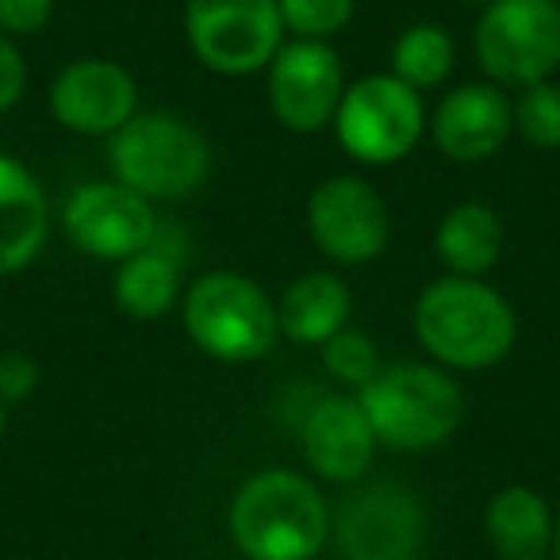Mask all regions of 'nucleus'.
Here are the masks:
<instances>
[{"label":"nucleus","instance_id":"nucleus-12","mask_svg":"<svg viewBox=\"0 0 560 560\" xmlns=\"http://www.w3.org/2000/svg\"><path fill=\"white\" fill-rule=\"evenodd\" d=\"M154 203L135 188L112 180L78 185L62 203V234L96 261H124L154 242L158 234Z\"/></svg>","mask_w":560,"mask_h":560},{"label":"nucleus","instance_id":"nucleus-29","mask_svg":"<svg viewBox=\"0 0 560 560\" xmlns=\"http://www.w3.org/2000/svg\"><path fill=\"white\" fill-rule=\"evenodd\" d=\"M4 427H9V407L0 404V438H4Z\"/></svg>","mask_w":560,"mask_h":560},{"label":"nucleus","instance_id":"nucleus-2","mask_svg":"<svg viewBox=\"0 0 560 560\" xmlns=\"http://www.w3.org/2000/svg\"><path fill=\"white\" fill-rule=\"evenodd\" d=\"M415 335L434 365L480 373L514 350L518 315L511 300L480 277H442L415 300Z\"/></svg>","mask_w":560,"mask_h":560},{"label":"nucleus","instance_id":"nucleus-7","mask_svg":"<svg viewBox=\"0 0 560 560\" xmlns=\"http://www.w3.org/2000/svg\"><path fill=\"white\" fill-rule=\"evenodd\" d=\"M330 124L350 158L365 165H396L419 147L427 131V108L422 96L399 78L369 73L346 85Z\"/></svg>","mask_w":560,"mask_h":560},{"label":"nucleus","instance_id":"nucleus-9","mask_svg":"<svg viewBox=\"0 0 560 560\" xmlns=\"http://www.w3.org/2000/svg\"><path fill=\"white\" fill-rule=\"evenodd\" d=\"M185 39L211 73L249 78L280 50L284 20L277 0H185Z\"/></svg>","mask_w":560,"mask_h":560},{"label":"nucleus","instance_id":"nucleus-11","mask_svg":"<svg viewBox=\"0 0 560 560\" xmlns=\"http://www.w3.org/2000/svg\"><path fill=\"white\" fill-rule=\"evenodd\" d=\"M265 73V93L280 127H289L292 135H315L335 119L346 93V70L330 43L284 39Z\"/></svg>","mask_w":560,"mask_h":560},{"label":"nucleus","instance_id":"nucleus-27","mask_svg":"<svg viewBox=\"0 0 560 560\" xmlns=\"http://www.w3.org/2000/svg\"><path fill=\"white\" fill-rule=\"evenodd\" d=\"M27 89V62H24V50L16 47L12 35L0 32V116L9 108H16L20 96Z\"/></svg>","mask_w":560,"mask_h":560},{"label":"nucleus","instance_id":"nucleus-22","mask_svg":"<svg viewBox=\"0 0 560 560\" xmlns=\"http://www.w3.org/2000/svg\"><path fill=\"white\" fill-rule=\"evenodd\" d=\"M511 124L526 147L560 150V85L557 81H537L518 89L511 101Z\"/></svg>","mask_w":560,"mask_h":560},{"label":"nucleus","instance_id":"nucleus-19","mask_svg":"<svg viewBox=\"0 0 560 560\" xmlns=\"http://www.w3.org/2000/svg\"><path fill=\"white\" fill-rule=\"evenodd\" d=\"M503 219L491 203L465 200L450 208L438 223L434 249L450 277H483L503 257Z\"/></svg>","mask_w":560,"mask_h":560},{"label":"nucleus","instance_id":"nucleus-14","mask_svg":"<svg viewBox=\"0 0 560 560\" xmlns=\"http://www.w3.org/2000/svg\"><path fill=\"white\" fill-rule=\"evenodd\" d=\"M304 460L330 483H358L373 468L376 434L358 396H323L300 422Z\"/></svg>","mask_w":560,"mask_h":560},{"label":"nucleus","instance_id":"nucleus-18","mask_svg":"<svg viewBox=\"0 0 560 560\" xmlns=\"http://www.w3.org/2000/svg\"><path fill=\"white\" fill-rule=\"evenodd\" d=\"M552 511L541 491L506 483L488 499L483 534L499 560H545L552 549Z\"/></svg>","mask_w":560,"mask_h":560},{"label":"nucleus","instance_id":"nucleus-25","mask_svg":"<svg viewBox=\"0 0 560 560\" xmlns=\"http://www.w3.org/2000/svg\"><path fill=\"white\" fill-rule=\"evenodd\" d=\"M39 361L27 358L20 350L0 353V404L4 407H16L39 388Z\"/></svg>","mask_w":560,"mask_h":560},{"label":"nucleus","instance_id":"nucleus-3","mask_svg":"<svg viewBox=\"0 0 560 560\" xmlns=\"http://www.w3.org/2000/svg\"><path fill=\"white\" fill-rule=\"evenodd\" d=\"M381 445L407 453L434 450L457 434L465 419V392L434 361L388 365L358 392Z\"/></svg>","mask_w":560,"mask_h":560},{"label":"nucleus","instance_id":"nucleus-30","mask_svg":"<svg viewBox=\"0 0 560 560\" xmlns=\"http://www.w3.org/2000/svg\"><path fill=\"white\" fill-rule=\"evenodd\" d=\"M465 4H472V9H480V12H483V9L491 4V0H465Z\"/></svg>","mask_w":560,"mask_h":560},{"label":"nucleus","instance_id":"nucleus-8","mask_svg":"<svg viewBox=\"0 0 560 560\" xmlns=\"http://www.w3.org/2000/svg\"><path fill=\"white\" fill-rule=\"evenodd\" d=\"M342 560H419L427 506L399 480H369L330 511V541Z\"/></svg>","mask_w":560,"mask_h":560},{"label":"nucleus","instance_id":"nucleus-24","mask_svg":"<svg viewBox=\"0 0 560 560\" xmlns=\"http://www.w3.org/2000/svg\"><path fill=\"white\" fill-rule=\"evenodd\" d=\"M284 32H292L296 39H323L338 35L353 20L358 0H277Z\"/></svg>","mask_w":560,"mask_h":560},{"label":"nucleus","instance_id":"nucleus-6","mask_svg":"<svg viewBox=\"0 0 560 560\" xmlns=\"http://www.w3.org/2000/svg\"><path fill=\"white\" fill-rule=\"evenodd\" d=\"M476 62L499 89H526L560 70V0H491L476 20Z\"/></svg>","mask_w":560,"mask_h":560},{"label":"nucleus","instance_id":"nucleus-21","mask_svg":"<svg viewBox=\"0 0 560 560\" xmlns=\"http://www.w3.org/2000/svg\"><path fill=\"white\" fill-rule=\"evenodd\" d=\"M457 66L453 35L442 24H411L392 43V78L411 85L415 93L438 89Z\"/></svg>","mask_w":560,"mask_h":560},{"label":"nucleus","instance_id":"nucleus-5","mask_svg":"<svg viewBox=\"0 0 560 560\" xmlns=\"http://www.w3.org/2000/svg\"><path fill=\"white\" fill-rule=\"evenodd\" d=\"M180 319L196 350L223 365H246L277 346V304L254 277L234 269H211L192 280L180 300Z\"/></svg>","mask_w":560,"mask_h":560},{"label":"nucleus","instance_id":"nucleus-10","mask_svg":"<svg viewBox=\"0 0 560 560\" xmlns=\"http://www.w3.org/2000/svg\"><path fill=\"white\" fill-rule=\"evenodd\" d=\"M307 234L330 261L369 265L388 246V203L365 177L335 173L307 196Z\"/></svg>","mask_w":560,"mask_h":560},{"label":"nucleus","instance_id":"nucleus-4","mask_svg":"<svg viewBox=\"0 0 560 560\" xmlns=\"http://www.w3.org/2000/svg\"><path fill=\"white\" fill-rule=\"evenodd\" d=\"M112 177L150 203L185 200L208 180L211 142L177 112H135L108 139Z\"/></svg>","mask_w":560,"mask_h":560},{"label":"nucleus","instance_id":"nucleus-1","mask_svg":"<svg viewBox=\"0 0 560 560\" xmlns=\"http://www.w3.org/2000/svg\"><path fill=\"white\" fill-rule=\"evenodd\" d=\"M226 529L246 560H315L330 541V503L312 476L265 468L234 491Z\"/></svg>","mask_w":560,"mask_h":560},{"label":"nucleus","instance_id":"nucleus-13","mask_svg":"<svg viewBox=\"0 0 560 560\" xmlns=\"http://www.w3.org/2000/svg\"><path fill=\"white\" fill-rule=\"evenodd\" d=\"M139 112V81L112 58H78L50 81V116L73 135L112 139Z\"/></svg>","mask_w":560,"mask_h":560},{"label":"nucleus","instance_id":"nucleus-26","mask_svg":"<svg viewBox=\"0 0 560 560\" xmlns=\"http://www.w3.org/2000/svg\"><path fill=\"white\" fill-rule=\"evenodd\" d=\"M55 16V0H0V32L12 39L35 35Z\"/></svg>","mask_w":560,"mask_h":560},{"label":"nucleus","instance_id":"nucleus-23","mask_svg":"<svg viewBox=\"0 0 560 560\" xmlns=\"http://www.w3.org/2000/svg\"><path fill=\"white\" fill-rule=\"evenodd\" d=\"M323 365H327V373L335 376L338 384H346V388H353V392H361L384 369L373 338L358 327H342L335 338L323 342Z\"/></svg>","mask_w":560,"mask_h":560},{"label":"nucleus","instance_id":"nucleus-20","mask_svg":"<svg viewBox=\"0 0 560 560\" xmlns=\"http://www.w3.org/2000/svg\"><path fill=\"white\" fill-rule=\"evenodd\" d=\"M112 296H116L119 312L131 315V319H162L165 312H173L180 296V257L165 254L162 246L150 242L147 249L119 261Z\"/></svg>","mask_w":560,"mask_h":560},{"label":"nucleus","instance_id":"nucleus-16","mask_svg":"<svg viewBox=\"0 0 560 560\" xmlns=\"http://www.w3.org/2000/svg\"><path fill=\"white\" fill-rule=\"evenodd\" d=\"M50 238V200L39 177L0 154V277L27 269Z\"/></svg>","mask_w":560,"mask_h":560},{"label":"nucleus","instance_id":"nucleus-28","mask_svg":"<svg viewBox=\"0 0 560 560\" xmlns=\"http://www.w3.org/2000/svg\"><path fill=\"white\" fill-rule=\"evenodd\" d=\"M552 560H560V518L557 522H552Z\"/></svg>","mask_w":560,"mask_h":560},{"label":"nucleus","instance_id":"nucleus-17","mask_svg":"<svg viewBox=\"0 0 560 560\" xmlns=\"http://www.w3.org/2000/svg\"><path fill=\"white\" fill-rule=\"evenodd\" d=\"M353 292L338 272L312 269L284 289L277 304L280 335L296 346H323L342 327H350Z\"/></svg>","mask_w":560,"mask_h":560},{"label":"nucleus","instance_id":"nucleus-15","mask_svg":"<svg viewBox=\"0 0 560 560\" xmlns=\"http://www.w3.org/2000/svg\"><path fill=\"white\" fill-rule=\"evenodd\" d=\"M430 139L450 162L476 165L503 150L514 135L511 96L495 81H468L442 96L430 116Z\"/></svg>","mask_w":560,"mask_h":560}]
</instances>
